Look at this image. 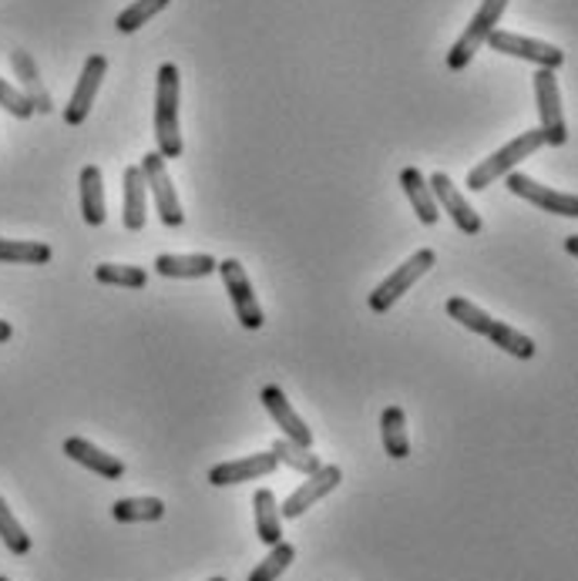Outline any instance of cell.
Instances as JSON below:
<instances>
[{"instance_id": "obj_16", "label": "cell", "mask_w": 578, "mask_h": 581, "mask_svg": "<svg viewBox=\"0 0 578 581\" xmlns=\"http://www.w3.org/2000/svg\"><path fill=\"white\" fill-rule=\"evenodd\" d=\"M125 229L128 232H142L149 219V185L139 165L125 168Z\"/></svg>"}, {"instance_id": "obj_23", "label": "cell", "mask_w": 578, "mask_h": 581, "mask_svg": "<svg viewBox=\"0 0 578 581\" xmlns=\"http://www.w3.org/2000/svg\"><path fill=\"white\" fill-rule=\"evenodd\" d=\"M112 518L121 525H149L165 518V501L162 498H125L112 504Z\"/></svg>"}, {"instance_id": "obj_28", "label": "cell", "mask_w": 578, "mask_h": 581, "mask_svg": "<svg viewBox=\"0 0 578 581\" xmlns=\"http://www.w3.org/2000/svg\"><path fill=\"white\" fill-rule=\"evenodd\" d=\"M448 317H451L454 323H461L464 330L478 333V336H488V330L494 326V317H488V313L481 310V306L467 302L464 296L448 299Z\"/></svg>"}, {"instance_id": "obj_13", "label": "cell", "mask_w": 578, "mask_h": 581, "mask_svg": "<svg viewBox=\"0 0 578 581\" xmlns=\"http://www.w3.org/2000/svg\"><path fill=\"white\" fill-rule=\"evenodd\" d=\"M259 400H262V406L269 410V417L280 424V430H283L286 440L299 443V448H313V430L306 427V421L296 414L293 403L286 400V393H283L277 384L262 387V390H259Z\"/></svg>"}, {"instance_id": "obj_21", "label": "cell", "mask_w": 578, "mask_h": 581, "mask_svg": "<svg viewBox=\"0 0 578 581\" xmlns=\"http://www.w3.org/2000/svg\"><path fill=\"white\" fill-rule=\"evenodd\" d=\"M11 64H14V72H17V78H21V94L30 101L34 112L48 115L54 105H51V94L44 91V85H41V78H38V67H34L30 54H27V51H14V54H11Z\"/></svg>"}, {"instance_id": "obj_27", "label": "cell", "mask_w": 578, "mask_h": 581, "mask_svg": "<svg viewBox=\"0 0 578 581\" xmlns=\"http://www.w3.org/2000/svg\"><path fill=\"white\" fill-rule=\"evenodd\" d=\"M277 457V464H286L290 470H296V474H306L310 477L313 470H320L323 464H320V457L317 454H310V448H299V443H293V440H277L273 443V451H269Z\"/></svg>"}, {"instance_id": "obj_31", "label": "cell", "mask_w": 578, "mask_h": 581, "mask_svg": "<svg viewBox=\"0 0 578 581\" xmlns=\"http://www.w3.org/2000/svg\"><path fill=\"white\" fill-rule=\"evenodd\" d=\"M172 0H134L131 8H125L121 14H118V21H115V27L121 30V34H134L142 24H149L155 14H162Z\"/></svg>"}, {"instance_id": "obj_12", "label": "cell", "mask_w": 578, "mask_h": 581, "mask_svg": "<svg viewBox=\"0 0 578 581\" xmlns=\"http://www.w3.org/2000/svg\"><path fill=\"white\" fill-rule=\"evenodd\" d=\"M108 75V57L105 54H91L81 67V78H78V88L72 94V101L64 105V121L78 128L85 125V118L91 115V105H94V98H98V88L101 81H105Z\"/></svg>"}, {"instance_id": "obj_18", "label": "cell", "mask_w": 578, "mask_h": 581, "mask_svg": "<svg viewBox=\"0 0 578 581\" xmlns=\"http://www.w3.org/2000/svg\"><path fill=\"white\" fill-rule=\"evenodd\" d=\"M253 511H256V534H259V541L273 548V544L283 541V515H280V501H277V494L269 491V488L256 491V498H253Z\"/></svg>"}, {"instance_id": "obj_5", "label": "cell", "mask_w": 578, "mask_h": 581, "mask_svg": "<svg viewBox=\"0 0 578 581\" xmlns=\"http://www.w3.org/2000/svg\"><path fill=\"white\" fill-rule=\"evenodd\" d=\"M139 168H142L145 185H149V192L155 198V209H158L162 225L179 229L185 222V212H182V205H179V192L172 185V176H168V168H165V158L158 152H149Z\"/></svg>"}, {"instance_id": "obj_20", "label": "cell", "mask_w": 578, "mask_h": 581, "mask_svg": "<svg viewBox=\"0 0 578 581\" xmlns=\"http://www.w3.org/2000/svg\"><path fill=\"white\" fill-rule=\"evenodd\" d=\"M81 216L91 229L105 222V182H101V168L85 165L81 168Z\"/></svg>"}, {"instance_id": "obj_6", "label": "cell", "mask_w": 578, "mask_h": 581, "mask_svg": "<svg viewBox=\"0 0 578 581\" xmlns=\"http://www.w3.org/2000/svg\"><path fill=\"white\" fill-rule=\"evenodd\" d=\"M216 272H219L222 283H226V293H229V299H232L235 320H240L246 330H259L266 320H262L259 299H256V293H253V283H249V276H246L243 262H240V259H222V262L216 266Z\"/></svg>"}, {"instance_id": "obj_11", "label": "cell", "mask_w": 578, "mask_h": 581, "mask_svg": "<svg viewBox=\"0 0 578 581\" xmlns=\"http://www.w3.org/2000/svg\"><path fill=\"white\" fill-rule=\"evenodd\" d=\"M427 185H431V195H434V202H437V209H445L448 216H451V222L464 232V235H478L485 225H481V216L471 209V202L464 198V192L451 182V176H445V172H434L431 179H427Z\"/></svg>"}, {"instance_id": "obj_7", "label": "cell", "mask_w": 578, "mask_h": 581, "mask_svg": "<svg viewBox=\"0 0 578 581\" xmlns=\"http://www.w3.org/2000/svg\"><path fill=\"white\" fill-rule=\"evenodd\" d=\"M535 101H538V118H541V134H545V145L562 149L568 142V128H565V115H562V94H558V81L552 72L535 75Z\"/></svg>"}, {"instance_id": "obj_36", "label": "cell", "mask_w": 578, "mask_h": 581, "mask_svg": "<svg viewBox=\"0 0 578 581\" xmlns=\"http://www.w3.org/2000/svg\"><path fill=\"white\" fill-rule=\"evenodd\" d=\"M0 581H11V578H4V574H0Z\"/></svg>"}, {"instance_id": "obj_34", "label": "cell", "mask_w": 578, "mask_h": 581, "mask_svg": "<svg viewBox=\"0 0 578 581\" xmlns=\"http://www.w3.org/2000/svg\"><path fill=\"white\" fill-rule=\"evenodd\" d=\"M565 249H568L571 256H578V235H568V238H565Z\"/></svg>"}, {"instance_id": "obj_19", "label": "cell", "mask_w": 578, "mask_h": 581, "mask_svg": "<svg viewBox=\"0 0 578 581\" xmlns=\"http://www.w3.org/2000/svg\"><path fill=\"white\" fill-rule=\"evenodd\" d=\"M400 185H403L407 198H411V205H414L418 219H421L424 225H434V222L440 219V209H437V202H434V195H431V185H427V179L421 176V168L407 165L403 172H400Z\"/></svg>"}, {"instance_id": "obj_22", "label": "cell", "mask_w": 578, "mask_h": 581, "mask_svg": "<svg viewBox=\"0 0 578 581\" xmlns=\"http://www.w3.org/2000/svg\"><path fill=\"white\" fill-rule=\"evenodd\" d=\"M381 440L384 451L394 461H407L411 457V437H407V414L400 406H387L381 414Z\"/></svg>"}, {"instance_id": "obj_25", "label": "cell", "mask_w": 578, "mask_h": 581, "mask_svg": "<svg viewBox=\"0 0 578 581\" xmlns=\"http://www.w3.org/2000/svg\"><path fill=\"white\" fill-rule=\"evenodd\" d=\"M485 339H491V344H494L498 350L512 353V357H518V360H531V357H535V344H531V336H525L522 330L508 326V323H498V320H494V326L488 330V336H485Z\"/></svg>"}, {"instance_id": "obj_32", "label": "cell", "mask_w": 578, "mask_h": 581, "mask_svg": "<svg viewBox=\"0 0 578 581\" xmlns=\"http://www.w3.org/2000/svg\"><path fill=\"white\" fill-rule=\"evenodd\" d=\"M0 108L11 112L14 118H30L34 115V105L21 94V88H14L11 81L0 78Z\"/></svg>"}, {"instance_id": "obj_2", "label": "cell", "mask_w": 578, "mask_h": 581, "mask_svg": "<svg viewBox=\"0 0 578 581\" xmlns=\"http://www.w3.org/2000/svg\"><path fill=\"white\" fill-rule=\"evenodd\" d=\"M541 145H545V134L538 128L531 131H522L518 139H512L504 149H498L494 155H488L481 165H474L467 172V192H485L488 185H494V179L515 172V165H522L528 155H535Z\"/></svg>"}, {"instance_id": "obj_1", "label": "cell", "mask_w": 578, "mask_h": 581, "mask_svg": "<svg viewBox=\"0 0 578 581\" xmlns=\"http://www.w3.org/2000/svg\"><path fill=\"white\" fill-rule=\"evenodd\" d=\"M155 145L162 158L182 155V131H179V67L162 64L158 67V88H155Z\"/></svg>"}, {"instance_id": "obj_24", "label": "cell", "mask_w": 578, "mask_h": 581, "mask_svg": "<svg viewBox=\"0 0 578 581\" xmlns=\"http://www.w3.org/2000/svg\"><path fill=\"white\" fill-rule=\"evenodd\" d=\"M94 280L101 286H125V289H145L149 272L139 266H121V262H101L94 269Z\"/></svg>"}, {"instance_id": "obj_14", "label": "cell", "mask_w": 578, "mask_h": 581, "mask_svg": "<svg viewBox=\"0 0 578 581\" xmlns=\"http://www.w3.org/2000/svg\"><path fill=\"white\" fill-rule=\"evenodd\" d=\"M64 454L72 457L75 464L94 470L98 477H105V481H121V477H125V464L115 454L94 448V443L85 440V437H67L64 440Z\"/></svg>"}, {"instance_id": "obj_4", "label": "cell", "mask_w": 578, "mask_h": 581, "mask_svg": "<svg viewBox=\"0 0 578 581\" xmlns=\"http://www.w3.org/2000/svg\"><path fill=\"white\" fill-rule=\"evenodd\" d=\"M434 262H437L434 249H418L411 259L400 262V266L390 272V276H387L377 289L370 293V310H373V313H387L390 306H394L407 289H411V286L424 276V272L434 269Z\"/></svg>"}, {"instance_id": "obj_33", "label": "cell", "mask_w": 578, "mask_h": 581, "mask_svg": "<svg viewBox=\"0 0 578 581\" xmlns=\"http://www.w3.org/2000/svg\"><path fill=\"white\" fill-rule=\"evenodd\" d=\"M14 336V330H11V323L8 320H0V344H8V339Z\"/></svg>"}, {"instance_id": "obj_10", "label": "cell", "mask_w": 578, "mask_h": 581, "mask_svg": "<svg viewBox=\"0 0 578 581\" xmlns=\"http://www.w3.org/2000/svg\"><path fill=\"white\" fill-rule=\"evenodd\" d=\"M339 481H344V470H339L336 464H323L320 470H313V474L306 477V481L283 501L280 515H283V518H303L313 504H320L326 494H333V491L339 488Z\"/></svg>"}, {"instance_id": "obj_35", "label": "cell", "mask_w": 578, "mask_h": 581, "mask_svg": "<svg viewBox=\"0 0 578 581\" xmlns=\"http://www.w3.org/2000/svg\"><path fill=\"white\" fill-rule=\"evenodd\" d=\"M209 581H226V578H209Z\"/></svg>"}, {"instance_id": "obj_9", "label": "cell", "mask_w": 578, "mask_h": 581, "mask_svg": "<svg viewBox=\"0 0 578 581\" xmlns=\"http://www.w3.org/2000/svg\"><path fill=\"white\" fill-rule=\"evenodd\" d=\"M508 192L531 202L535 209L541 212H552V216H565V219H575L578 216V198L571 192H558V189H549L541 185L522 172H508Z\"/></svg>"}, {"instance_id": "obj_8", "label": "cell", "mask_w": 578, "mask_h": 581, "mask_svg": "<svg viewBox=\"0 0 578 581\" xmlns=\"http://www.w3.org/2000/svg\"><path fill=\"white\" fill-rule=\"evenodd\" d=\"M498 54H508V57H522V61H531L538 67H545V72H555V67L565 64V51L549 44V41H535V38H522V34H512V30H491L488 41Z\"/></svg>"}, {"instance_id": "obj_30", "label": "cell", "mask_w": 578, "mask_h": 581, "mask_svg": "<svg viewBox=\"0 0 578 581\" xmlns=\"http://www.w3.org/2000/svg\"><path fill=\"white\" fill-rule=\"evenodd\" d=\"M0 541L8 544V552L11 555H27L30 552V534L24 531V525L14 518V511L8 507V501L0 498Z\"/></svg>"}, {"instance_id": "obj_17", "label": "cell", "mask_w": 578, "mask_h": 581, "mask_svg": "<svg viewBox=\"0 0 578 581\" xmlns=\"http://www.w3.org/2000/svg\"><path fill=\"white\" fill-rule=\"evenodd\" d=\"M216 259L213 256H172V253H165L155 259V272L165 280H206L216 272Z\"/></svg>"}, {"instance_id": "obj_26", "label": "cell", "mask_w": 578, "mask_h": 581, "mask_svg": "<svg viewBox=\"0 0 578 581\" xmlns=\"http://www.w3.org/2000/svg\"><path fill=\"white\" fill-rule=\"evenodd\" d=\"M51 246L44 243H21V238H0V262H21V266H44L51 262Z\"/></svg>"}, {"instance_id": "obj_15", "label": "cell", "mask_w": 578, "mask_h": 581, "mask_svg": "<svg viewBox=\"0 0 578 581\" xmlns=\"http://www.w3.org/2000/svg\"><path fill=\"white\" fill-rule=\"evenodd\" d=\"M277 470V457L273 454H249L243 461H226V464H216L209 470V485L216 488H226V485H246V481H256V477H269Z\"/></svg>"}, {"instance_id": "obj_3", "label": "cell", "mask_w": 578, "mask_h": 581, "mask_svg": "<svg viewBox=\"0 0 578 581\" xmlns=\"http://www.w3.org/2000/svg\"><path fill=\"white\" fill-rule=\"evenodd\" d=\"M508 8V0H481V8L474 11L467 30L458 38V44L448 51V67L451 72H464V67L471 64V57L478 54V48L488 41V34L498 30V21Z\"/></svg>"}, {"instance_id": "obj_29", "label": "cell", "mask_w": 578, "mask_h": 581, "mask_svg": "<svg viewBox=\"0 0 578 581\" xmlns=\"http://www.w3.org/2000/svg\"><path fill=\"white\" fill-rule=\"evenodd\" d=\"M293 558H296V548H293L290 541H280V544H273V548H269V555L249 571L246 581H277V578L293 565Z\"/></svg>"}]
</instances>
